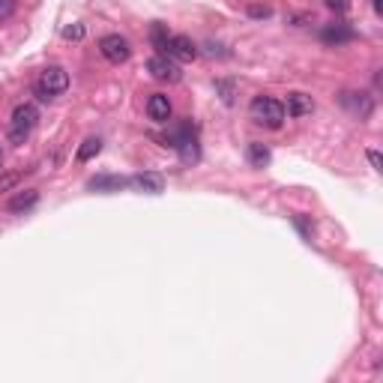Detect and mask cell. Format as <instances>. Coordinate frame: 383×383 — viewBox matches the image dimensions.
<instances>
[{
    "instance_id": "cell-1",
    "label": "cell",
    "mask_w": 383,
    "mask_h": 383,
    "mask_svg": "<svg viewBox=\"0 0 383 383\" xmlns=\"http://www.w3.org/2000/svg\"><path fill=\"white\" fill-rule=\"evenodd\" d=\"M66 87H69V72L63 66H48L42 69L40 81L33 84V93L40 102H54L60 93H66Z\"/></svg>"
},
{
    "instance_id": "cell-2",
    "label": "cell",
    "mask_w": 383,
    "mask_h": 383,
    "mask_svg": "<svg viewBox=\"0 0 383 383\" xmlns=\"http://www.w3.org/2000/svg\"><path fill=\"white\" fill-rule=\"evenodd\" d=\"M36 123H40V111H36V105H31V102L15 105L12 120H9V141L24 144L27 138H31V132L36 129Z\"/></svg>"
},
{
    "instance_id": "cell-3",
    "label": "cell",
    "mask_w": 383,
    "mask_h": 383,
    "mask_svg": "<svg viewBox=\"0 0 383 383\" xmlns=\"http://www.w3.org/2000/svg\"><path fill=\"white\" fill-rule=\"evenodd\" d=\"M248 114H252L255 123L270 129H279L284 123V105L279 99H273V96H255L252 105H248Z\"/></svg>"
},
{
    "instance_id": "cell-4",
    "label": "cell",
    "mask_w": 383,
    "mask_h": 383,
    "mask_svg": "<svg viewBox=\"0 0 383 383\" xmlns=\"http://www.w3.org/2000/svg\"><path fill=\"white\" fill-rule=\"evenodd\" d=\"M99 51L102 57L108 63H126L129 57H132V48H129V40L126 36H120V33H108V36H102L99 40Z\"/></svg>"
},
{
    "instance_id": "cell-5",
    "label": "cell",
    "mask_w": 383,
    "mask_h": 383,
    "mask_svg": "<svg viewBox=\"0 0 383 383\" xmlns=\"http://www.w3.org/2000/svg\"><path fill=\"white\" fill-rule=\"evenodd\" d=\"M162 51H165V57L180 60V63H189V60H195V57H198V48H195V42H192L189 36H168Z\"/></svg>"
},
{
    "instance_id": "cell-6",
    "label": "cell",
    "mask_w": 383,
    "mask_h": 383,
    "mask_svg": "<svg viewBox=\"0 0 383 383\" xmlns=\"http://www.w3.org/2000/svg\"><path fill=\"white\" fill-rule=\"evenodd\" d=\"M147 72H150L156 81H180V69H177V63L171 60V57H165V54L150 57V60H147Z\"/></svg>"
},
{
    "instance_id": "cell-7",
    "label": "cell",
    "mask_w": 383,
    "mask_h": 383,
    "mask_svg": "<svg viewBox=\"0 0 383 383\" xmlns=\"http://www.w3.org/2000/svg\"><path fill=\"white\" fill-rule=\"evenodd\" d=\"M339 99H341L344 108H348L350 114H357L359 120H368L371 111H375V99H371V96H366V93H341Z\"/></svg>"
},
{
    "instance_id": "cell-8",
    "label": "cell",
    "mask_w": 383,
    "mask_h": 383,
    "mask_svg": "<svg viewBox=\"0 0 383 383\" xmlns=\"http://www.w3.org/2000/svg\"><path fill=\"white\" fill-rule=\"evenodd\" d=\"M312 111H314L312 96H305V93H287V108H284L287 117H309Z\"/></svg>"
},
{
    "instance_id": "cell-9",
    "label": "cell",
    "mask_w": 383,
    "mask_h": 383,
    "mask_svg": "<svg viewBox=\"0 0 383 383\" xmlns=\"http://www.w3.org/2000/svg\"><path fill=\"white\" fill-rule=\"evenodd\" d=\"M129 183L135 189H141V192H150V195H162V192H165V180H162V174H150V171L135 174Z\"/></svg>"
},
{
    "instance_id": "cell-10",
    "label": "cell",
    "mask_w": 383,
    "mask_h": 383,
    "mask_svg": "<svg viewBox=\"0 0 383 383\" xmlns=\"http://www.w3.org/2000/svg\"><path fill=\"white\" fill-rule=\"evenodd\" d=\"M321 40L323 42H330V45H341V42H350L353 40V27L348 24H341V22H335V24H327L321 31Z\"/></svg>"
},
{
    "instance_id": "cell-11",
    "label": "cell",
    "mask_w": 383,
    "mask_h": 383,
    "mask_svg": "<svg viewBox=\"0 0 383 383\" xmlns=\"http://www.w3.org/2000/svg\"><path fill=\"white\" fill-rule=\"evenodd\" d=\"M147 114H150V120H156V123H168L171 120V102H168V96L153 93L150 102H147Z\"/></svg>"
},
{
    "instance_id": "cell-12",
    "label": "cell",
    "mask_w": 383,
    "mask_h": 383,
    "mask_svg": "<svg viewBox=\"0 0 383 383\" xmlns=\"http://www.w3.org/2000/svg\"><path fill=\"white\" fill-rule=\"evenodd\" d=\"M36 201H40V192H36V189H24V192H18L15 198H9L6 210H9V213H24V210L36 207Z\"/></svg>"
},
{
    "instance_id": "cell-13",
    "label": "cell",
    "mask_w": 383,
    "mask_h": 383,
    "mask_svg": "<svg viewBox=\"0 0 383 383\" xmlns=\"http://www.w3.org/2000/svg\"><path fill=\"white\" fill-rule=\"evenodd\" d=\"M129 180L126 177H111V174H102V177H93L90 180V189H96V192H111V189H123Z\"/></svg>"
},
{
    "instance_id": "cell-14",
    "label": "cell",
    "mask_w": 383,
    "mask_h": 383,
    "mask_svg": "<svg viewBox=\"0 0 383 383\" xmlns=\"http://www.w3.org/2000/svg\"><path fill=\"white\" fill-rule=\"evenodd\" d=\"M248 162H252L255 168H264V165H270V150L264 147V144H248Z\"/></svg>"
},
{
    "instance_id": "cell-15",
    "label": "cell",
    "mask_w": 383,
    "mask_h": 383,
    "mask_svg": "<svg viewBox=\"0 0 383 383\" xmlns=\"http://www.w3.org/2000/svg\"><path fill=\"white\" fill-rule=\"evenodd\" d=\"M99 150H102V141L99 138H87L78 147V162H90L93 156H99Z\"/></svg>"
},
{
    "instance_id": "cell-16",
    "label": "cell",
    "mask_w": 383,
    "mask_h": 383,
    "mask_svg": "<svg viewBox=\"0 0 383 383\" xmlns=\"http://www.w3.org/2000/svg\"><path fill=\"white\" fill-rule=\"evenodd\" d=\"M216 90L222 93V102L225 105L234 102V81H216Z\"/></svg>"
},
{
    "instance_id": "cell-17",
    "label": "cell",
    "mask_w": 383,
    "mask_h": 383,
    "mask_svg": "<svg viewBox=\"0 0 383 383\" xmlns=\"http://www.w3.org/2000/svg\"><path fill=\"white\" fill-rule=\"evenodd\" d=\"M63 40H84V24H66L63 27Z\"/></svg>"
},
{
    "instance_id": "cell-18",
    "label": "cell",
    "mask_w": 383,
    "mask_h": 383,
    "mask_svg": "<svg viewBox=\"0 0 383 383\" xmlns=\"http://www.w3.org/2000/svg\"><path fill=\"white\" fill-rule=\"evenodd\" d=\"M15 15V0H0V24Z\"/></svg>"
},
{
    "instance_id": "cell-19",
    "label": "cell",
    "mask_w": 383,
    "mask_h": 383,
    "mask_svg": "<svg viewBox=\"0 0 383 383\" xmlns=\"http://www.w3.org/2000/svg\"><path fill=\"white\" fill-rule=\"evenodd\" d=\"M15 183H18V174H3V177H0V192L12 189Z\"/></svg>"
},
{
    "instance_id": "cell-20",
    "label": "cell",
    "mask_w": 383,
    "mask_h": 383,
    "mask_svg": "<svg viewBox=\"0 0 383 383\" xmlns=\"http://www.w3.org/2000/svg\"><path fill=\"white\" fill-rule=\"evenodd\" d=\"M368 162H371V168L380 171V153L377 150H368Z\"/></svg>"
},
{
    "instance_id": "cell-21",
    "label": "cell",
    "mask_w": 383,
    "mask_h": 383,
    "mask_svg": "<svg viewBox=\"0 0 383 383\" xmlns=\"http://www.w3.org/2000/svg\"><path fill=\"white\" fill-rule=\"evenodd\" d=\"M327 6H332V9H339V12H344V9H348V0H327Z\"/></svg>"
},
{
    "instance_id": "cell-22",
    "label": "cell",
    "mask_w": 383,
    "mask_h": 383,
    "mask_svg": "<svg viewBox=\"0 0 383 383\" xmlns=\"http://www.w3.org/2000/svg\"><path fill=\"white\" fill-rule=\"evenodd\" d=\"M252 15L255 18H266V15H270V9H266V6H252Z\"/></svg>"
},
{
    "instance_id": "cell-23",
    "label": "cell",
    "mask_w": 383,
    "mask_h": 383,
    "mask_svg": "<svg viewBox=\"0 0 383 383\" xmlns=\"http://www.w3.org/2000/svg\"><path fill=\"white\" fill-rule=\"evenodd\" d=\"M0 168H3V150H0Z\"/></svg>"
}]
</instances>
